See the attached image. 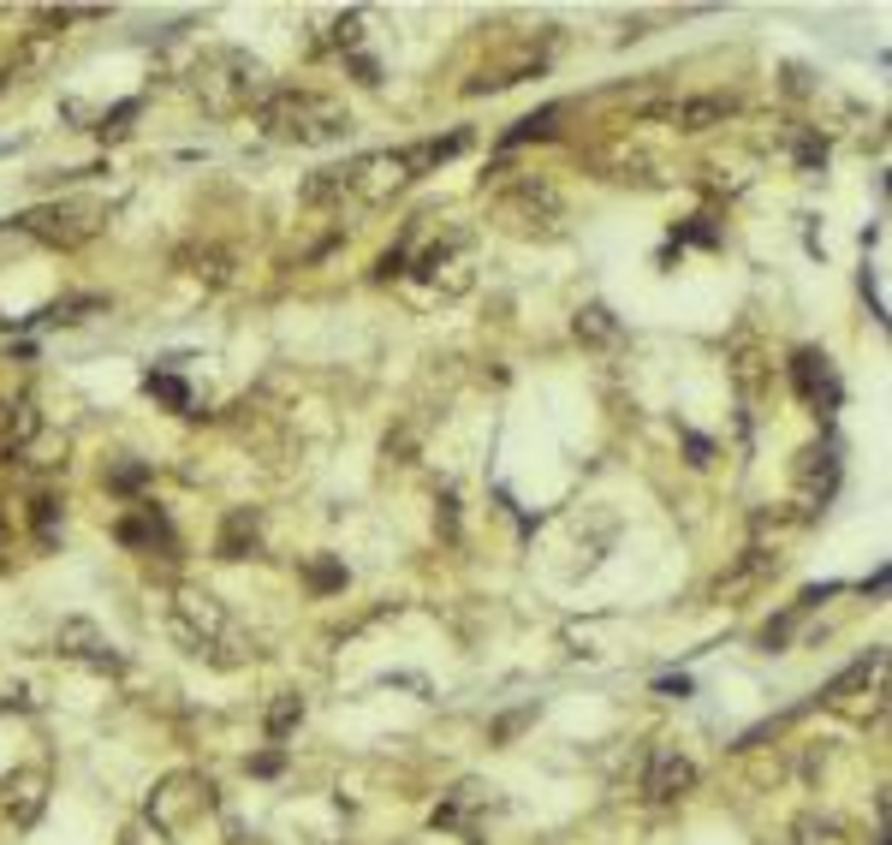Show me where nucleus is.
Returning a JSON list of instances; mask_svg holds the SVG:
<instances>
[{
  "instance_id": "obj_29",
  "label": "nucleus",
  "mask_w": 892,
  "mask_h": 845,
  "mask_svg": "<svg viewBox=\"0 0 892 845\" xmlns=\"http://www.w3.org/2000/svg\"><path fill=\"white\" fill-rule=\"evenodd\" d=\"M684 238H691V245H720V233L708 226V214H696V221L684 226Z\"/></svg>"
},
{
  "instance_id": "obj_25",
  "label": "nucleus",
  "mask_w": 892,
  "mask_h": 845,
  "mask_svg": "<svg viewBox=\"0 0 892 845\" xmlns=\"http://www.w3.org/2000/svg\"><path fill=\"white\" fill-rule=\"evenodd\" d=\"M137 108H144V102H120L113 113H101V125H96L101 144H108V137H120V132H125V120H137Z\"/></svg>"
},
{
  "instance_id": "obj_2",
  "label": "nucleus",
  "mask_w": 892,
  "mask_h": 845,
  "mask_svg": "<svg viewBox=\"0 0 892 845\" xmlns=\"http://www.w3.org/2000/svg\"><path fill=\"white\" fill-rule=\"evenodd\" d=\"M190 90H197V102L209 113H238L268 96V72L262 60H250L245 48H214V54L197 60V72H190Z\"/></svg>"
},
{
  "instance_id": "obj_3",
  "label": "nucleus",
  "mask_w": 892,
  "mask_h": 845,
  "mask_svg": "<svg viewBox=\"0 0 892 845\" xmlns=\"http://www.w3.org/2000/svg\"><path fill=\"white\" fill-rule=\"evenodd\" d=\"M173 632L185 649H197V655H221V661H238V625H233V613L221 608V601L209 596V589H178L173 596Z\"/></svg>"
},
{
  "instance_id": "obj_8",
  "label": "nucleus",
  "mask_w": 892,
  "mask_h": 845,
  "mask_svg": "<svg viewBox=\"0 0 892 845\" xmlns=\"http://www.w3.org/2000/svg\"><path fill=\"white\" fill-rule=\"evenodd\" d=\"M696 786V762L691 756H679V750H655L648 756V774H643V792L655 804H672V798H684V792Z\"/></svg>"
},
{
  "instance_id": "obj_28",
  "label": "nucleus",
  "mask_w": 892,
  "mask_h": 845,
  "mask_svg": "<svg viewBox=\"0 0 892 845\" xmlns=\"http://www.w3.org/2000/svg\"><path fill=\"white\" fill-rule=\"evenodd\" d=\"M280 768H286V750H262V756H250V774H280Z\"/></svg>"
},
{
  "instance_id": "obj_19",
  "label": "nucleus",
  "mask_w": 892,
  "mask_h": 845,
  "mask_svg": "<svg viewBox=\"0 0 892 845\" xmlns=\"http://www.w3.org/2000/svg\"><path fill=\"white\" fill-rule=\"evenodd\" d=\"M250 548H257V519H250V512H233L221 530V560H245Z\"/></svg>"
},
{
  "instance_id": "obj_31",
  "label": "nucleus",
  "mask_w": 892,
  "mask_h": 845,
  "mask_svg": "<svg viewBox=\"0 0 892 845\" xmlns=\"http://www.w3.org/2000/svg\"><path fill=\"white\" fill-rule=\"evenodd\" d=\"M197 262V274H209V281H226V269H221V257H214V250H202V257H190Z\"/></svg>"
},
{
  "instance_id": "obj_15",
  "label": "nucleus",
  "mask_w": 892,
  "mask_h": 845,
  "mask_svg": "<svg viewBox=\"0 0 892 845\" xmlns=\"http://www.w3.org/2000/svg\"><path fill=\"white\" fill-rule=\"evenodd\" d=\"M0 411H7V418H0L7 423V459H18V452L42 435V411H36L30 399H12V406H0Z\"/></svg>"
},
{
  "instance_id": "obj_32",
  "label": "nucleus",
  "mask_w": 892,
  "mask_h": 845,
  "mask_svg": "<svg viewBox=\"0 0 892 845\" xmlns=\"http://www.w3.org/2000/svg\"><path fill=\"white\" fill-rule=\"evenodd\" d=\"M655 691H660V697H691V679H684V673L679 679H660Z\"/></svg>"
},
{
  "instance_id": "obj_4",
  "label": "nucleus",
  "mask_w": 892,
  "mask_h": 845,
  "mask_svg": "<svg viewBox=\"0 0 892 845\" xmlns=\"http://www.w3.org/2000/svg\"><path fill=\"white\" fill-rule=\"evenodd\" d=\"M24 238H36V245H84V238H96L101 226V209L96 203H78V197H60V203H42L30 214H18Z\"/></svg>"
},
{
  "instance_id": "obj_22",
  "label": "nucleus",
  "mask_w": 892,
  "mask_h": 845,
  "mask_svg": "<svg viewBox=\"0 0 892 845\" xmlns=\"http://www.w3.org/2000/svg\"><path fill=\"white\" fill-rule=\"evenodd\" d=\"M298 721H303V703H298V697H280L274 709H268V738L280 744V738H286V733H292V726H298Z\"/></svg>"
},
{
  "instance_id": "obj_30",
  "label": "nucleus",
  "mask_w": 892,
  "mask_h": 845,
  "mask_svg": "<svg viewBox=\"0 0 892 845\" xmlns=\"http://www.w3.org/2000/svg\"><path fill=\"white\" fill-rule=\"evenodd\" d=\"M351 72H357V84H369V90L381 84V66H375L369 54H351Z\"/></svg>"
},
{
  "instance_id": "obj_13",
  "label": "nucleus",
  "mask_w": 892,
  "mask_h": 845,
  "mask_svg": "<svg viewBox=\"0 0 892 845\" xmlns=\"http://www.w3.org/2000/svg\"><path fill=\"white\" fill-rule=\"evenodd\" d=\"M0 810H7L18 828H30L36 816H42V774H12V780H7V798H0Z\"/></svg>"
},
{
  "instance_id": "obj_9",
  "label": "nucleus",
  "mask_w": 892,
  "mask_h": 845,
  "mask_svg": "<svg viewBox=\"0 0 892 845\" xmlns=\"http://www.w3.org/2000/svg\"><path fill=\"white\" fill-rule=\"evenodd\" d=\"M797 483H803V519H815L821 500L839 488V447H809V452H803Z\"/></svg>"
},
{
  "instance_id": "obj_16",
  "label": "nucleus",
  "mask_w": 892,
  "mask_h": 845,
  "mask_svg": "<svg viewBox=\"0 0 892 845\" xmlns=\"http://www.w3.org/2000/svg\"><path fill=\"white\" fill-rule=\"evenodd\" d=\"M571 334H578L583 346H619V316L607 305H583L578 322H571Z\"/></svg>"
},
{
  "instance_id": "obj_7",
  "label": "nucleus",
  "mask_w": 892,
  "mask_h": 845,
  "mask_svg": "<svg viewBox=\"0 0 892 845\" xmlns=\"http://www.w3.org/2000/svg\"><path fill=\"white\" fill-rule=\"evenodd\" d=\"M792 387L803 394V406H815V411H839V399H845V387H839L827 351H797V358H792Z\"/></svg>"
},
{
  "instance_id": "obj_5",
  "label": "nucleus",
  "mask_w": 892,
  "mask_h": 845,
  "mask_svg": "<svg viewBox=\"0 0 892 845\" xmlns=\"http://www.w3.org/2000/svg\"><path fill=\"white\" fill-rule=\"evenodd\" d=\"M500 221L512 226V233H524V238H554L559 221H566V209H559L554 185L518 179V185H506V191H500Z\"/></svg>"
},
{
  "instance_id": "obj_33",
  "label": "nucleus",
  "mask_w": 892,
  "mask_h": 845,
  "mask_svg": "<svg viewBox=\"0 0 892 845\" xmlns=\"http://www.w3.org/2000/svg\"><path fill=\"white\" fill-rule=\"evenodd\" d=\"M684 447H691V464H708V452H714L703 435H684Z\"/></svg>"
},
{
  "instance_id": "obj_14",
  "label": "nucleus",
  "mask_w": 892,
  "mask_h": 845,
  "mask_svg": "<svg viewBox=\"0 0 892 845\" xmlns=\"http://www.w3.org/2000/svg\"><path fill=\"white\" fill-rule=\"evenodd\" d=\"M470 144V132H446V137H423V144L405 149V167H411V179H423L429 167H441V161H453L458 149Z\"/></svg>"
},
{
  "instance_id": "obj_6",
  "label": "nucleus",
  "mask_w": 892,
  "mask_h": 845,
  "mask_svg": "<svg viewBox=\"0 0 892 845\" xmlns=\"http://www.w3.org/2000/svg\"><path fill=\"white\" fill-rule=\"evenodd\" d=\"M482 810H500V798H494V786H482V780H464V786L446 792V804L435 810V828L441 834H458L470 845H482Z\"/></svg>"
},
{
  "instance_id": "obj_23",
  "label": "nucleus",
  "mask_w": 892,
  "mask_h": 845,
  "mask_svg": "<svg viewBox=\"0 0 892 845\" xmlns=\"http://www.w3.org/2000/svg\"><path fill=\"white\" fill-rule=\"evenodd\" d=\"M36 542H42V548H54L60 542V500H36Z\"/></svg>"
},
{
  "instance_id": "obj_17",
  "label": "nucleus",
  "mask_w": 892,
  "mask_h": 845,
  "mask_svg": "<svg viewBox=\"0 0 892 845\" xmlns=\"http://www.w3.org/2000/svg\"><path fill=\"white\" fill-rule=\"evenodd\" d=\"M780 845H845V834H839L833 816H803V822L785 828Z\"/></svg>"
},
{
  "instance_id": "obj_1",
  "label": "nucleus",
  "mask_w": 892,
  "mask_h": 845,
  "mask_svg": "<svg viewBox=\"0 0 892 845\" xmlns=\"http://www.w3.org/2000/svg\"><path fill=\"white\" fill-rule=\"evenodd\" d=\"M257 120L274 144H303V149H334L351 137L346 102H334L322 90H268Z\"/></svg>"
},
{
  "instance_id": "obj_12",
  "label": "nucleus",
  "mask_w": 892,
  "mask_h": 845,
  "mask_svg": "<svg viewBox=\"0 0 892 845\" xmlns=\"http://www.w3.org/2000/svg\"><path fill=\"white\" fill-rule=\"evenodd\" d=\"M120 542L125 548H173V530H168V519H161L156 507H137V512H125L120 519Z\"/></svg>"
},
{
  "instance_id": "obj_20",
  "label": "nucleus",
  "mask_w": 892,
  "mask_h": 845,
  "mask_svg": "<svg viewBox=\"0 0 892 845\" xmlns=\"http://www.w3.org/2000/svg\"><path fill=\"white\" fill-rule=\"evenodd\" d=\"M96 310H108V305H101L96 293H84V298H60V305H48L36 322H60V327H72V322H89Z\"/></svg>"
},
{
  "instance_id": "obj_34",
  "label": "nucleus",
  "mask_w": 892,
  "mask_h": 845,
  "mask_svg": "<svg viewBox=\"0 0 892 845\" xmlns=\"http://www.w3.org/2000/svg\"><path fill=\"white\" fill-rule=\"evenodd\" d=\"M0 530H7V512H0Z\"/></svg>"
},
{
  "instance_id": "obj_21",
  "label": "nucleus",
  "mask_w": 892,
  "mask_h": 845,
  "mask_svg": "<svg viewBox=\"0 0 892 845\" xmlns=\"http://www.w3.org/2000/svg\"><path fill=\"white\" fill-rule=\"evenodd\" d=\"M144 387H149V399H161V406L190 411V387L178 382V375H168V370H149V375H144Z\"/></svg>"
},
{
  "instance_id": "obj_24",
  "label": "nucleus",
  "mask_w": 892,
  "mask_h": 845,
  "mask_svg": "<svg viewBox=\"0 0 892 845\" xmlns=\"http://www.w3.org/2000/svg\"><path fill=\"white\" fill-rule=\"evenodd\" d=\"M149 483V464H113V471H108V488H120V495H132V488H144Z\"/></svg>"
},
{
  "instance_id": "obj_27",
  "label": "nucleus",
  "mask_w": 892,
  "mask_h": 845,
  "mask_svg": "<svg viewBox=\"0 0 892 845\" xmlns=\"http://www.w3.org/2000/svg\"><path fill=\"white\" fill-rule=\"evenodd\" d=\"M310 584H315V589H339V584H346V566L315 560V566H310Z\"/></svg>"
},
{
  "instance_id": "obj_26",
  "label": "nucleus",
  "mask_w": 892,
  "mask_h": 845,
  "mask_svg": "<svg viewBox=\"0 0 892 845\" xmlns=\"http://www.w3.org/2000/svg\"><path fill=\"white\" fill-rule=\"evenodd\" d=\"M797 167H803V173L827 167V144H821V137H797Z\"/></svg>"
},
{
  "instance_id": "obj_11",
  "label": "nucleus",
  "mask_w": 892,
  "mask_h": 845,
  "mask_svg": "<svg viewBox=\"0 0 892 845\" xmlns=\"http://www.w3.org/2000/svg\"><path fill=\"white\" fill-rule=\"evenodd\" d=\"M679 132H708V125L732 120V96H691V102H667L660 108Z\"/></svg>"
},
{
  "instance_id": "obj_18",
  "label": "nucleus",
  "mask_w": 892,
  "mask_h": 845,
  "mask_svg": "<svg viewBox=\"0 0 892 845\" xmlns=\"http://www.w3.org/2000/svg\"><path fill=\"white\" fill-rule=\"evenodd\" d=\"M559 113H566V108H535V113H524V120H518L512 125V132H506L500 137V149H518V144H530V137H554V120H559Z\"/></svg>"
},
{
  "instance_id": "obj_10",
  "label": "nucleus",
  "mask_w": 892,
  "mask_h": 845,
  "mask_svg": "<svg viewBox=\"0 0 892 845\" xmlns=\"http://www.w3.org/2000/svg\"><path fill=\"white\" fill-rule=\"evenodd\" d=\"M54 649L72 655V661H84V667H101V673H113V667H120L113 643L101 637L89 620H66V625H60V632H54Z\"/></svg>"
}]
</instances>
